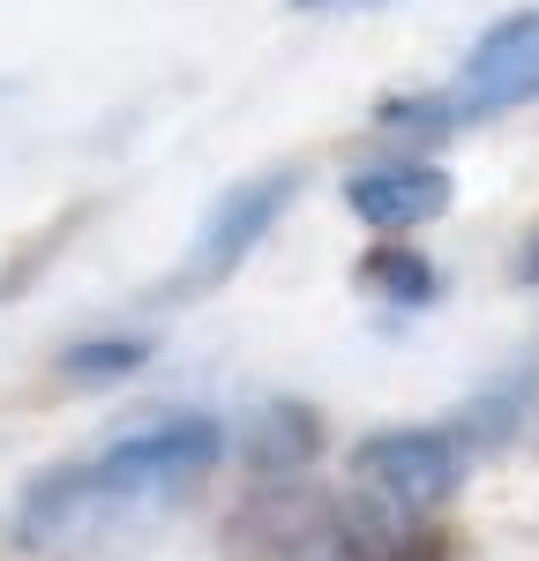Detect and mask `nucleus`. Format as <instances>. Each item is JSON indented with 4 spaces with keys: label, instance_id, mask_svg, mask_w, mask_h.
<instances>
[{
    "label": "nucleus",
    "instance_id": "obj_6",
    "mask_svg": "<svg viewBox=\"0 0 539 561\" xmlns=\"http://www.w3.org/2000/svg\"><path fill=\"white\" fill-rule=\"evenodd\" d=\"M345 203L375 232H412V225L449 210V173L427 158H390V165H367V173L345 180Z\"/></svg>",
    "mask_w": 539,
    "mask_h": 561
},
{
    "label": "nucleus",
    "instance_id": "obj_4",
    "mask_svg": "<svg viewBox=\"0 0 539 561\" xmlns=\"http://www.w3.org/2000/svg\"><path fill=\"white\" fill-rule=\"evenodd\" d=\"M293 187H300L293 173H255V180H240V187H225L218 203H210V217H203V232H195V248H187L180 293H210V285H225V277L270 240V225L285 217Z\"/></svg>",
    "mask_w": 539,
    "mask_h": 561
},
{
    "label": "nucleus",
    "instance_id": "obj_8",
    "mask_svg": "<svg viewBox=\"0 0 539 561\" xmlns=\"http://www.w3.org/2000/svg\"><path fill=\"white\" fill-rule=\"evenodd\" d=\"M150 337L142 330H113V337H76V345L60 352V375L68 382H121V375H135L142 359H150Z\"/></svg>",
    "mask_w": 539,
    "mask_h": 561
},
{
    "label": "nucleus",
    "instance_id": "obj_2",
    "mask_svg": "<svg viewBox=\"0 0 539 561\" xmlns=\"http://www.w3.org/2000/svg\"><path fill=\"white\" fill-rule=\"evenodd\" d=\"M398 524L382 517L375 502H330L314 486H263L240 502V517L225 531V554L232 561H382V539Z\"/></svg>",
    "mask_w": 539,
    "mask_h": 561
},
{
    "label": "nucleus",
    "instance_id": "obj_9",
    "mask_svg": "<svg viewBox=\"0 0 539 561\" xmlns=\"http://www.w3.org/2000/svg\"><path fill=\"white\" fill-rule=\"evenodd\" d=\"M359 285H375L390 307H427L435 300V270H427V255H412V248H375V255L359 262Z\"/></svg>",
    "mask_w": 539,
    "mask_h": 561
},
{
    "label": "nucleus",
    "instance_id": "obj_5",
    "mask_svg": "<svg viewBox=\"0 0 539 561\" xmlns=\"http://www.w3.org/2000/svg\"><path fill=\"white\" fill-rule=\"evenodd\" d=\"M457 113L465 121H488V113H517L539 98V8L502 15L494 31L472 38L465 68H457Z\"/></svg>",
    "mask_w": 539,
    "mask_h": 561
},
{
    "label": "nucleus",
    "instance_id": "obj_3",
    "mask_svg": "<svg viewBox=\"0 0 539 561\" xmlns=\"http://www.w3.org/2000/svg\"><path fill=\"white\" fill-rule=\"evenodd\" d=\"M465 465H472V449H465L457 427H390L353 449V479L367 486V502L390 524L427 517L435 502H449Z\"/></svg>",
    "mask_w": 539,
    "mask_h": 561
},
{
    "label": "nucleus",
    "instance_id": "obj_10",
    "mask_svg": "<svg viewBox=\"0 0 539 561\" xmlns=\"http://www.w3.org/2000/svg\"><path fill=\"white\" fill-rule=\"evenodd\" d=\"M382 128L435 142V135L465 128V113H457V98H449V90H435V98H390V105H382Z\"/></svg>",
    "mask_w": 539,
    "mask_h": 561
},
{
    "label": "nucleus",
    "instance_id": "obj_7",
    "mask_svg": "<svg viewBox=\"0 0 539 561\" xmlns=\"http://www.w3.org/2000/svg\"><path fill=\"white\" fill-rule=\"evenodd\" d=\"M314 412L308 404H263L255 412V427H248V457L263 465V472H300L314 457Z\"/></svg>",
    "mask_w": 539,
    "mask_h": 561
},
{
    "label": "nucleus",
    "instance_id": "obj_1",
    "mask_svg": "<svg viewBox=\"0 0 539 561\" xmlns=\"http://www.w3.org/2000/svg\"><path fill=\"white\" fill-rule=\"evenodd\" d=\"M225 457V427L203 412L158 420L142 434H121L113 449H98L83 465L31 479L23 510H15V547L38 561H105L135 547L142 531L173 517L180 502L210 479Z\"/></svg>",
    "mask_w": 539,
    "mask_h": 561
},
{
    "label": "nucleus",
    "instance_id": "obj_11",
    "mask_svg": "<svg viewBox=\"0 0 539 561\" xmlns=\"http://www.w3.org/2000/svg\"><path fill=\"white\" fill-rule=\"evenodd\" d=\"M293 8H322V0H293Z\"/></svg>",
    "mask_w": 539,
    "mask_h": 561
}]
</instances>
